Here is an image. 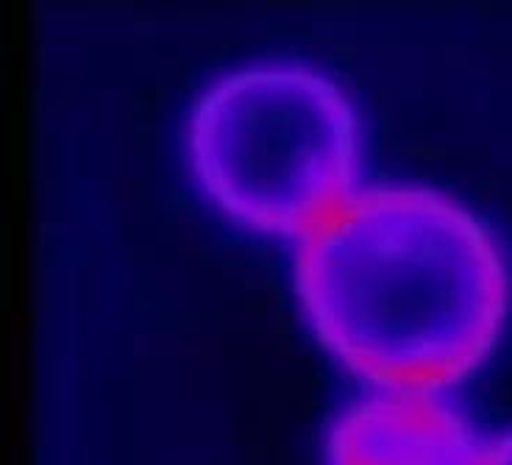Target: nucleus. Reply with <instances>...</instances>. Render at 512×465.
I'll return each mask as SVG.
<instances>
[{
    "instance_id": "obj_1",
    "label": "nucleus",
    "mask_w": 512,
    "mask_h": 465,
    "mask_svg": "<svg viewBox=\"0 0 512 465\" xmlns=\"http://www.w3.org/2000/svg\"><path fill=\"white\" fill-rule=\"evenodd\" d=\"M295 285L320 340L382 388L468 376L507 312L493 237L460 201L412 181L351 190L301 234Z\"/></svg>"
},
{
    "instance_id": "obj_2",
    "label": "nucleus",
    "mask_w": 512,
    "mask_h": 465,
    "mask_svg": "<svg viewBox=\"0 0 512 465\" xmlns=\"http://www.w3.org/2000/svg\"><path fill=\"white\" fill-rule=\"evenodd\" d=\"M187 148L206 193L234 218L304 234L351 193L357 115L318 67L254 62L195 98Z\"/></svg>"
},
{
    "instance_id": "obj_3",
    "label": "nucleus",
    "mask_w": 512,
    "mask_h": 465,
    "mask_svg": "<svg viewBox=\"0 0 512 465\" xmlns=\"http://www.w3.org/2000/svg\"><path fill=\"white\" fill-rule=\"evenodd\" d=\"M482 443L432 390L384 388L351 404L329 438V465H474Z\"/></svg>"
},
{
    "instance_id": "obj_4",
    "label": "nucleus",
    "mask_w": 512,
    "mask_h": 465,
    "mask_svg": "<svg viewBox=\"0 0 512 465\" xmlns=\"http://www.w3.org/2000/svg\"><path fill=\"white\" fill-rule=\"evenodd\" d=\"M474 465H512V432L490 443H482Z\"/></svg>"
}]
</instances>
